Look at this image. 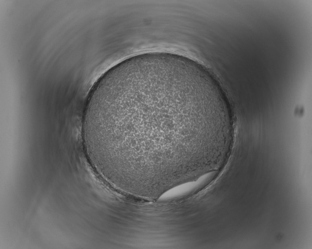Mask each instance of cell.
Masks as SVG:
<instances>
[{"label":"cell","mask_w":312,"mask_h":249,"mask_svg":"<svg viewBox=\"0 0 312 249\" xmlns=\"http://www.w3.org/2000/svg\"><path fill=\"white\" fill-rule=\"evenodd\" d=\"M224 128L210 73L163 52L134 56L106 72L91 90L82 124L97 172L119 191L150 200L198 179Z\"/></svg>","instance_id":"obj_1"}]
</instances>
